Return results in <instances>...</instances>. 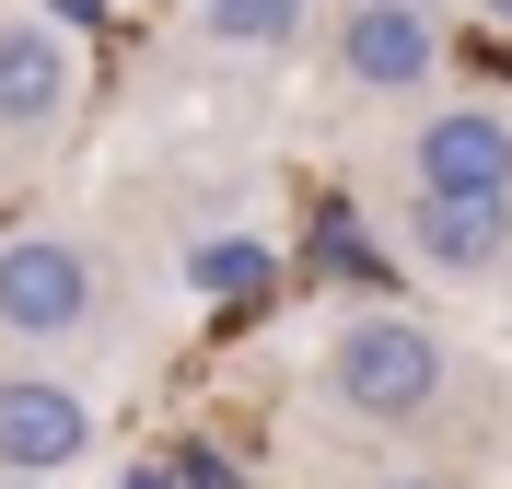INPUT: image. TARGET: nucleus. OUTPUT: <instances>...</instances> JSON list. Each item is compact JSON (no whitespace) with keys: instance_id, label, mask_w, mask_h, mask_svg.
<instances>
[{"instance_id":"obj_12","label":"nucleus","mask_w":512,"mask_h":489,"mask_svg":"<svg viewBox=\"0 0 512 489\" xmlns=\"http://www.w3.org/2000/svg\"><path fill=\"white\" fill-rule=\"evenodd\" d=\"M478 12H489V24H512V0H478Z\"/></svg>"},{"instance_id":"obj_4","label":"nucleus","mask_w":512,"mask_h":489,"mask_svg":"<svg viewBox=\"0 0 512 489\" xmlns=\"http://www.w3.org/2000/svg\"><path fill=\"white\" fill-rule=\"evenodd\" d=\"M94 455V408L70 385H47V373H0V478H59V466Z\"/></svg>"},{"instance_id":"obj_13","label":"nucleus","mask_w":512,"mask_h":489,"mask_svg":"<svg viewBox=\"0 0 512 489\" xmlns=\"http://www.w3.org/2000/svg\"><path fill=\"white\" fill-rule=\"evenodd\" d=\"M0 489H35V478H0Z\"/></svg>"},{"instance_id":"obj_11","label":"nucleus","mask_w":512,"mask_h":489,"mask_svg":"<svg viewBox=\"0 0 512 489\" xmlns=\"http://www.w3.org/2000/svg\"><path fill=\"white\" fill-rule=\"evenodd\" d=\"M373 489H443V478H373Z\"/></svg>"},{"instance_id":"obj_3","label":"nucleus","mask_w":512,"mask_h":489,"mask_svg":"<svg viewBox=\"0 0 512 489\" xmlns=\"http://www.w3.org/2000/svg\"><path fill=\"white\" fill-rule=\"evenodd\" d=\"M408 198H512V117L501 105H431L408 129Z\"/></svg>"},{"instance_id":"obj_1","label":"nucleus","mask_w":512,"mask_h":489,"mask_svg":"<svg viewBox=\"0 0 512 489\" xmlns=\"http://www.w3.org/2000/svg\"><path fill=\"white\" fill-rule=\"evenodd\" d=\"M326 396H338L350 420H431V396H443V326L350 315L338 350H326Z\"/></svg>"},{"instance_id":"obj_2","label":"nucleus","mask_w":512,"mask_h":489,"mask_svg":"<svg viewBox=\"0 0 512 489\" xmlns=\"http://www.w3.org/2000/svg\"><path fill=\"white\" fill-rule=\"evenodd\" d=\"M0 326L47 350V338H82L94 326V257L70 245V233H12L0 245Z\"/></svg>"},{"instance_id":"obj_7","label":"nucleus","mask_w":512,"mask_h":489,"mask_svg":"<svg viewBox=\"0 0 512 489\" xmlns=\"http://www.w3.org/2000/svg\"><path fill=\"white\" fill-rule=\"evenodd\" d=\"M408 257L443 280L512 268V198H408Z\"/></svg>"},{"instance_id":"obj_9","label":"nucleus","mask_w":512,"mask_h":489,"mask_svg":"<svg viewBox=\"0 0 512 489\" xmlns=\"http://www.w3.org/2000/svg\"><path fill=\"white\" fill-rule=\"evenodd\" d=\"M198 292H256V280H268V257H256V245H198Z\"/></svg>"},{"instance_id":"obj_5","label":"nucleus","mask_w":512,"mask_h":489,"mask_svg":"<svg viewBox=\"0 0 512 489\" xmlns=\"http://www.w3.org/2000/svg\"><path fill=\"white\" fill-rule=\"evenodd\" d=\"M431 59H443V35H431L419 0H350L338 12V70H350L361 94H419Z\"/></svg>"},{"instance_id":"obj_6","label":"nucleus","mask_w":512,"mask_h":489,"mask_svg":"<svg viewBox=\"0 0 512 489\" xmlns=\"http://www.w3.org/2000/svg\"><path fill=\"white\" fill-rule=\"evenodd\" d=\"M70 94H82L70 35L35 24V12H0V129H59Z\"/></svg>"},{"instance_id":"obj_8","label":"nucleus","mask_w":512,"mask_h":489,"mask_svg":"<svg viewBox=\"0 0 512 489\" xmlns=\"http://www.w3.org/2000/svg\"><path fill=\"white\" fill-rule=\"evenodd\" d=\"M198 35L210 47H245V59H280V47H303V12L315 0H187Z\"/></svg>"},{"instance_id":"obj_10","label":"nucleus","mask_w":512,"mask_h":489,"mask_svg":"<svg viewBox=\"0 0 512 489\" xmlns=\"http://www.w3.org/2000/svg\"><path fill=\"white\" fill-rule=\"evenodd\" d=\"M117 489H175V466H128V478Z\"/></svg>"}]
</instances>
